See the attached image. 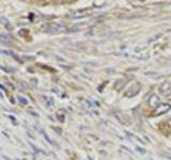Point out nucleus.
<instances>
[{
	"label": "nucleus",
	"mask_w": 171,
	"mask_h": 160,
	"mask_svg": "<svg viewBox=\"0 0 171 160\" xmlns=\"http://www.w3.org/2000/svg\"><path fill=\"white\" fill-rule=\"evenodd\" d=\"M17 98H18V101H21L22 105H27V104H28V101H27V99H25L24 97H21V96H19V97H17Z\"/></svg>",
	"instance_id": "obj_8"
},
{
	"label": "nucleus",
	"mask_w": 171,
	"mask_h": 160,
	"mask_svg": "<svg viewBox=\"0 0 171 160\" xmlns=\"http://www.w3.org/2000/svg\"><path fill=\"white\" fill-rule=\"evenodd\" d=\"M158 91H159L160 95H163V96L165 97H168L171 95V83L168 81H165L163 82L162 84L158 87Z\"/></svg>",
	"instance_id": "obj_2"
},
{
	"label": "nucleus",
	"mask_w": 171,
	"mask_h": 160,
	"mask_svg": "<svg viewBox=\"0 0 171 160\" xmlns=\"http://www.w3.org/2000/svg\"><path fill=\"white\" fill-rule=\"evenodd\" d=\"M149 160H153V159L152 158H149Z\"/></svg>",
	"instance_id": "obj_9"
},
{
	"label": "nucleus",
	"mask_w": 171,
	"mask_h": 160,
	"mask_svg": "<svg viewBox=\"0 0 171 160\" xmlns=\"http://www.w3.org/2000/svg\"><path fill=\"white\" fill-rule=\"evenodd\" d=\"M171 109V106L169 104H160L159 106L157 107L156 109L154 110L153 112V115L154 116H158V115H162V114L167 113L168 111Z\"/></svg>",
	"instance_id": "obj_3"
},
{
	"label": "nucleus",
	"mask_w": 171,
	"mask_h": 160,
	"mask_svg": "<svg viewBox=\"0 0 171 160\" xmlns=\"http://www.w3.org/2000/svg\"><path fill=\"white\" fill-rule=\"evenodd\" d=\"M125 84H126V79H124V78H123V79H119L115 83L114 87H115V90H117V91H120V90H122L123 87H124Z\"/></svg>",
	"instance_id": "obj_5"
},
{
	"label": "nucleus",
	"mask_w": 171,
	"mask_h": 160,
	"mask_svg": "<svg viewBox=\"0 0 171 160\" xmlns=\"http://www.w3.org/2000/svg\"><path fill=\"white\" fill-rule=\"evenodd\" d=\"M144 75L145 76H149V77H157L158 76V74L155 73V72H147Z\"/></svg>",
	"instance_id": "obj_7"
},
{
	"label": "nucleus",
	"mask_w": 171,
	"mask_h": 160,
	"mask_svg": "<svg viewBox=\"0 0 171 160\" xmlns=\"http://www.w3.org/2000/svg\"><path fill=\"white\" fill-rule=\"evenodd\" d=\"M140 89H141V86H140L139 82H134V83H133L132 86H130L126 90V91H125L124 96L128 97V98H130V97H134V96H136V95H137L140 92Z\"/></svg>",
	"instance_id": "obj_1"
},
{
	"label": "nucleus",
	"mask_w": 171,
	"mask_h": 160,
	"mask_svg": "<svg viewBox=\"0 0 171 160\" xmlns=\"http://www.w3.org/2000/svg\"><path fill=\"white\" fill-rule=\"evenodd\" d=\"M148 104H149V106L151 107V108H154L156 109L158 106H159V97L157 96L156 94H152L150 96L149 101H148Z\"/></svg>",
	"instance_id": "obj_4"
},
{
	"label": "nucleus",
	"mask_w": 171,
	"mask_h": 160,
	"mask_svg": "<svg viewBox=\"0 0 171 160\" xmlns=\"http://www.w3.org/2000/svg\"><path fill=\"white\" fill-rule=\"evenodd\" d=\"M42 134H43V136H44V138H45V139H46V140H47V142H48V143H49V144H51V145H54V146H57V145H56V144H55V143H54V142H52V141H51V139H50V138H49V137H48V136H47V134H46V132H45L44 130H42Z\"/></svg>",
	"instance_id": "obj_6"
}]
</instances>
